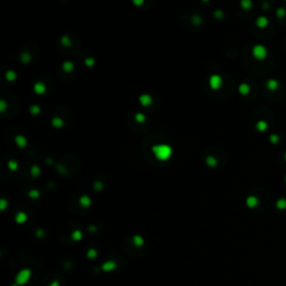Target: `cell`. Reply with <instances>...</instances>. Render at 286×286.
I'll list each match as a JSON object with an SVG mask.
<instances>
[{"mask_svg": "<svg viewBox=\"0 0 286 286\" xmlns=\"http://www.w3.org/2000/svg\"><path fill=\"white\" fill-rule=\"evenodd\" d=\"M246 205L249 208H256L259 205V199L256 196H248L246 199Z\"/></svg>", "mask_w": 286, "mask_h": 286, "instance_id": "cell-4", "label": "cell"}, {"mask_svg": "<svg viewBox=\"0 0 286 286\" xmlns=\"http://www.w3.org/2000/svg\"><path fill=\"white\" fill-rule=\"evenodd\" d=\"M6 107H7V104H6V102H5L3 100H0V111H1V112H3V111L6 110Z\"/></svg>", "mask_w": 286, "mask_h": 286, "instance_id": "cell-36", "label": "cell"}, {"mask_svg": "<svg viewBox=\"0 0 286 286\" xmlns=\"http://www.w3.org/2000/svg\"><path fill=\"white\" fill-rule=\"evenodd\" d=\"M72 238H73L74 240H80V238H82V232H80V230H75V231L72 234Z\"/></svg>", "mask_w": 286, "mask_h": 286, "instance_id": "cell-25", "label": "cell"}, {"mask_svg": "<svg viewBox=\"0 0 286 286\" xmlns=\"http://www.w3.org/2000/svg\"><path fill=\"white\" fill-rule=\"evenodd\" d=\"M39 112H40V107H39L38 105H31V106H30V113H31V114L36 115V114H38Z\"/></svg>", "mask_w": 286, "mask_h": 286, "instance_id": "cell-31", "label": "cell"}, {"mask_svg": "<svg viewBox=\"0 0 286 286\" xmlns=\"http://www.w3.org/2000/svg\"><path fill=\"white\" fill-rule=\"evenodd\" d=\"M256 129L259 131V132H264V131H266L267 130V127H268V124H267V122L266 121H258L257 123H256Z\"/></svg>", "mask_w": 286, "mask_h": 286, "instance_id": "cell-13", "label": "cell"}, {"mask_svg": "<svg viewBox=\"0 0 286 286\" xmlns=\"http://www.w3.org/2000/svg\"><path fill=\"white\" fill-rule=\"evenodd\" d=\"M152 152L161 161H167L172 154V148L168 144H155L152 147Z\"/></svg>", "mask_w": 286, "mask_h": 286, "instance_id": "cell-1", "label": "cell"}, {"mask_svg": "<svg viewBox=\"0 0 286 286\" xmlns=\"http://www.w3.org/2000/svg\"><path fill=\"white\" fill-rule=\"evenodd\" d=\"M284 159H285V161H286V152H285V154H284Z\"/></svg>", "mask_w": 286, "mask_h": 286, "instance_id": "cell-43", "label": "cell"}, {"mask_svg": "<svg viewBox=\"0 0 286 286\" xmlns=\"http://www.w3.org/2000/svg\"><path fill=\"white\" fill-rule=\"evenodd\" d=\"M94 188H95V190H101V189L103 188V183L101 182V181H95V183H94Z\"/></svg>", "mask_w": 286, "mask_h": 286, "instance_id": "cell-34", "label": "cell"}, {"mask_svg": "<svg viewBox=\"0 0 286 286\" xmlns=\"http://www.w3.org/2000/svg\"><path fill=\"white\" fill-rule=\"evenodd\" d=\"M36 234H37V236H39V237H40V236H43V235H44V231H43L42 229H38Z\"/></svg>", "mask_w": 286, "mask_h": 286, "instance_id": "cell-40", "label": "cell"}, {"mask_svg": "<svg viewBox=\"0 0 286 286\" xmlns=\"http://www.w3.org/2000/svg\"><path fill=\"white\" fill-rule=\"evenodd\" d=\"M63 68L65 72H72L73 68H74V64L73 62H69V60H66L63 63Z\"/></svg>", "mask_w": 286, "mask_h": 286, "instance_id": "cell-17", "label": "cell"}, {"mask_svg": "<svg viewBox=\"0 0 286 286\" xmlns=\"http://www.w3.org/2000/svg\"><path fill=\"white\" fill-rule=\"evenodd\" d=\"M276 16L278 17V18H284L286 16V10L285 8H282V7H279V8H277V10H276Z\"/></svg>", "mask_w": 286, "mask_h": 286, "instance_id": "cell-22", "label": "cell"}, {"mask_svg": "<svg viewBox=\"0 0 286 286\" xmlns=\"http://www.w3.org/2000/svg\"><path fill=\"white\" fill-rule=\"evenodd\" d=\"M80 206H83L84 208L90 207L91 206V204H92L91 198H90L88 196H86V195L82 196V197L80 198Z\"/></svg>", "mask_w": 286, "mask_h": 286, "instance_id": "cell-10", "label": "cell"}, {"mask_svg": "<svg viewBox=\"0 0 286 286\" xmlns=\"http://www.w3.org/2000/svg\"><path fill=\"white\" fill-rule=\"evenodd\" d=\"M16 77H17V74H16V72L15 70H8L7 73H6V78L8 80H16Z\"/></svg>", "mask_w": 286, "mask_h": 286, "instance_id": "cell-19", "label": "cell"}, {"mask_svg": "<svg viewBox=\"0 0 286 286\" xmlns=\"http://www.w3.org/2000/svg\"><path fill=\"white\" fill-rule=\"evenodd\" d=\"M206 163L209 165V167H215L217 164V159L212 155H208L206 158Z\"/></svg>", "mask_w": 286, "mask_h": 286, "instance_id": "cell-18", "label": "cell"}, {"mask_svg": "<svg viewBox=\"0 0 286 286\" xmlns=\"http://www.w3.org/2000/svg\"><path fill=\"white\" fill-rule=\"evenodd\" d=\"M52 124L55 127H62V126H64V121L60 117H53L52 119Z\"/></svg>", "mask_w": 286, "mask_h": 286, "instance_id": "cell-16", "label": "cell"}, {"mask_svg": "<svg viewBox=\"0 0 286 286\" xmlns=\"http://www.w3.org/2000/svg\"><path fill=\"white\" fill-rule=\"evenodd\" d=\"M15 142H16V144L18 145V147H25L26 144H27V139L23 137V135H17V137H15Z\"/></svg>", "mask_w": 286, "mask_h": 286, "instance_id": "cell-11", "label": "cell"}, {"mask_svg": "<svg viewBox=\"0 0 286 286\" xmlns=\"http://www.w3.org/2000/svg\"><path fill=\"white\" fill-rule=\"evenodd\" d=\"M87 255H88V257H90V258L95 257V256H96V252H95V249H90L88 253H87Z\"/></svg>", "mask_w": 286, "mask_h": 286, "instance_id": "cell-38", "label": "cell"}, {"mask_svg": "<svg viewBox=\"0 0 286 286\" xmlns=\"http://www.w3.org/2000/svg\"><path fill=\"white\" fill-rule=\"evenodd\" d=\"M52 286H57V284H56V283H55V285H54V284H53V285H52Z\"/></svg>", "mask_w": 286, "mask_h": 286, "instance_id": "cell-44", "label": "cell"}, {"mask_svg": "<svg viewBox=\"0 0 286 286\" xmlns=\"http://www.w3.org/2000/svg\"><path fill=\"white\" fill-rule=\"evenodd\" d=\"M276 208L279 210H284L286 209V199L285 198H279L276 201Z\"/></svg>", "mask_w": 286, "mask_h": 286, "instance_id": "cell-15", "label": "cell"}, {"mask_svg": "<svg viewBox=\"0 0 286 286\" xmlns=\"http://www.w3.org/2000/svg\"><path fill=\"white\" fill-rule=\"evenodd\" d=\"M7 204H8V202H7V200H6V199H3V198H2V199H0V209H2V210H3V209H6Z\"/></svg>", "mask_w": 286, "mask_h": 286, "instance_id": "cell-35", "label": "cell"}, {"mask_svg": "<svg viewBox=\"0 0 286 286\" xmlns=\"http://www.w3.org/2000/svg\"><path fill=\"white\" fill-rule=\"evenodd\" d=\"M58 169H60V170H59V171H60V172H64V173H65V172H66V169H65V168H64V167H63V168H62V165H58Z\"/></svg>", "mask_w": 286, "mask_h": 286, "instance_id": "cell-42", "label": "cell"}, {"mask_svg": "<svg viewBox=\"0 0 286 286\" xmlns=\"http://www.w3.org/2000/svg\"><path fill=\"white\" fill-rule=\"evenodd\" d=\"M60 42H62V44H63V45L66 46V47H68V46H70V40H69V37H68V36H66V35L62 37Z\"/></svg>", "mask_w": 286, "mask_h": 286, "instance_id": "cell-26", "label": "cell"}, {"mask_svg": "<svg viewBox=\"0 0 286 286\" xmlns=\"http://www.w3.org/2000/svg\"><path fill=\"white\" fill-rule=\"evenodd\" d=\"M133 242H134L137 246H141V245H143V238L140 237V236H134V237H133Z\"/></svg>", "mask_w": 286, "mask_h": 286, "instance_id": "cell-30", "label": "cell"}, {"mask_svg": "<svg viewBox=\"0 0 286 286\" xmlns=\"http://www.w3.org/2000/svg\"><path fill=\"white\" fill-rule=\"evenodd\" d=\"M192 21L195 23H201V17L199 15H196V16H194V18H192Z\"/></svg>", "mask_w": 286, "mask_h": 286, "instance_id": "cell-37", "label": "cell"}, {"mask_svg": "<svg viewBox=\"0 0 286 286\" xmlns=\"http://www.w3.org/2000/svg\"><path fill=\"white\" fill-rule=\"evenodd\" d=\"M20 58H21L23 63H29V60H30V54L29 53H23Z\"/></svg>", "mask_w": 286, "mask_h": 286, "instance_id": "cell-28", "label": "cell"}, {"mask_svg": "<svg viewBox=\"0 0 286 286\" xmlns=\"http://www.w3.org/2000/svg\"><path fill=\"white\" fill-rule=\"evenodd\" d=\"M115 267V264L112 263V262H109V263H105L103 265V269L105 271H110V269H113Z\"/></svg>", "mask_w": 286, "mask_h": 286, "instance_id": "cell-32", "label": "cell"}, {"mask_svg": "<svg viewBox=\"0 0 286 286\" xmlns=\"http://www.w3.org/2000/svg\"><path fill=\"white\" fill-rule=\"evenodd\" d=\"M30 276V272L29 271H27V269H25L21 273H19L18 275V278H17V283H19V284H23L25 282H27V279H28V277Z\"/></svg>", "mask_w": 286, "mask_h": 286, "instance_id": "cell-8", "label": "cell"}, {"mask_svg": "<svg viewBox=\"0 0 286 286\" xmlns=\"http://www.w3.org/2000/svg\"><path fill=\"white\" fill-rule=\"evenodd\" d=\"M240 6L244 8V9H246V10H248V9H251L253 6V2L251 0H242L240 2Z\"/></svg>", "mask_w": 286, "mask_h": 286, "instance_id": "cell-20", "label": "cell"}, {"mask_svg": "<svg viewBox=\"0 0 286 286\" xmlns=\"http://www.w3.org/2000/svg\"><path fill=\"white\" fill-rule=\"evenodd\" d=\"M268 18L267 17H265V16H259L258 18H257V20H256V25H257V27L258 28H266L267 26H268Z\"/></svg>", "mask_w": 286, "mask_h": 286, "instance_id": "cell-7", "label": "cell"}, {"mask_svg": "<svg viewBox=\"0 0 286 286\" xmlns=\"http://www.w3.org/2000/svg\"><path fill=\"white\" fill-rule=\"evenodd\" d=\"M27 220V215L23 212V211H19V212H17V215H16V221L18 222V224H23Z\"/></svg>", "mask_w": 286, "mask_h": 286, "instance_id": "cell-14", "label": "cell"}, {"mask_svg": "<svg viewBox=\"0 0 286 286\" xmlns=\"http://www.w3.org/2000/svg\"><path fill=\"white\" fill-rule=\"evenodd\" d=\"M252 54L256 59L262 60V59H265V58L267 57L268 52H267V48L265 46L261 45V44H257V45H255L253 47Z\"/></svg>", "mask_w": 286, "mask_h": 286, "instance_id": "cell-2", "label": "cell"}, {"mask_svg": "<svg viewBox=\"0 0 286 286\" xmlns=\"http://www.w3.org/2000/svg\"><path fill=\"white\" fill-rule=\"evenodd\" d=\"M39 191L38 190H36V189H31L30 191H29V197L30 198H33V199H37L38 197H39Z\"/></svg>", "mask_w": 286, "mask_h": 286, "instance_id": "cell-29", "label": "cell"}, {"mask_svg": "<svg viewBox=\"0 0 286 286\" xmlns=\"http://www.w3.org/2000/svg\"><path fill=\"white\" fill-rule=\"evenodd\" d=\"M30 172H31V174H33L34 177H37V175H39V173H40V169H39L38 165H33Z\"/></svg>", "mask_w": 286, "mask_h": 286, "instance_id": "cell-27", "label": "cell"}, {"mask_svg": "<svg viewBox=\"0 0 286 286\" xmlns=\"http://www.w3.org/2000/svg\"><path fill=\"white\" fill-rule=\"evenodd\" d=\"M85 64H86L87 66H92V65L94 64V59H93V58H86V59H85Z\"/></svg>", "mask_w": 286, "mask_h": 286, "instance_id": "cell-39", "label": "cell"}, {"mask_svg": "<svg viewBox=\"0 0 286 286\" xmlns=\"http://www.w3.org/2000/svg\"><path fill=\"white\" fill-rule=\"evenodd\" d=\"M139 101L143 106H149L150 104L152 103V97L150 96L149 94H142V95H140Z\"/></svg>", "mask_w": 286, "mask_h": 286, "instance_id": "cell-6", "label": "cell"}, {"mask_svg": "<svg viewBox=\"0 0 286 286\" xmlns=\"http://www.w3.org/2000/svg\"><path fill=\"white\" fill-rule=\"evenodd\" d=\"M134 119L137 120V122H140V123H142V122H144L145 121V115L143 114V113H141V112H137L135 116H134Z\"/></svg>", "mask_w": 286, "mask_h": 286, "instance_id": "cell-24", "label": "cell"}, {"mask_svg": "<svg viewBox=\"0 0 286 286\" xmlns=\"http://www.w3.org/2000/svg\"><path fill=\"white\" fill-rule=\"evenodd\" d=\"M278 86H279V83H278V80H275V78H269V80H267V82H266V87L269 91H276L278 88Z\"/></svg>", "mask_w": 286, "mask_h": 286, "instance_id": "cell-5", "label": "cell"}, {"mask_svg": "<svg viewBox=\"0 0 286 286\" xmlns=\"http://www.w3.org/2000/svg\"><path fill=\"white\" fill-rule=\"evenodd\" d=\"M269 141H271V143H272V144H277V143L279 142V135H278V134H276V133L271 134V137H269Z\"/></svg>", "mask_w": 286, "mask_h": 286, "instance_id": "cell-23", "label": "cell"}, {"mask_svg": "<svg viewBox=\"0 0 286 286\" xmlns=\"http://www.w3.org/2000/svg\"><path fill=\"white\" fill-rule=\"evenodd\" d=\"M209 84L214 90H218L219 87H221L222 85V78L221 76H219L217 74H212L209 78Z\"/></svg>", "mask_w": 286, "mask_h": 286, "instance_id": "cell-3", "label": "cell"}, {"mask_svg": "<svg viewBox=\"0 0 286 286\" xmlns=\"http://www.w3.org/2000/svg\"><path fill=\"white\" fill-rule=\"evenodd\" d=\"M238 91H239V93H240L241 95H246V94H248V93H249V91H251V87H249V85H248V84L242 83V84L239 85Z\"/></svg>", "mask_w": 286, "mask_h": 286, "instance_id": "cell-12", "label": "cell"}, {"mask_svg": "<svg viewBox=\"0 0 286 286\" xmlns=\"http://www.w3.org/2000/svg\"><path fill=\"white\" fill-rule=\"evenodd\" d=\"M285 181H286V175H285Z\"/></svg>", "mask_w": 286, "mask_h": 286, "instance_id": "cell-45", "label": "cell"}, {"mask_svg": "<svg viewBox=\"0 0 286 286\" xmlns=\"http://www.w3.org/2000/svg\"><path fill=\"white\" fill-rule=\"evenodd\" d=\"M8 167H9V169L11 170V171H16L17 170V168H18V162L16 160H9L8 162Z\"/></svg>", "mask_w": 286, "mask_h": 286, "instance_id": "cell-21", "label": "cell"}, {"mask_svg": "<svg viewBox=\"0 0 286 286\" xmlns=\"http://www.w3.org/2000/svg\"><path fill=\"white\" fill-rule=\"evenodd\" d=\"M133 3L134 5H141V3H143V0H133Z\"/></svg>", "mask_w": 286, "mask_h": 286, "instance_id": "cell-41", "label": "cell"}, {"mask_svg": "<svg viewBox=\"0 0 286 286\" xmlns=\"http://www.w3.org/2000/svg\"><path fill=\"white\" fill-rule=\"evenodd\" d=\"M34 91L37 94H43V93L46 92V85L43 82H37V83H35L34 85Z\"/></svg>", "mask_w": 286, "mask_h": 286, "instance_id": "cell-9", "label": "cell"}, {"mask_svg": "<svg viewBox=\"0 0 286 286\" xmlns=\"http://www.w3.org/2000/svg\"><path fill=\"white\" fill-rule=\"evenodd\" d=\"M214 16H215L216 18H218V19H221V18L224 17V12L221 11L220 9H217L216 11L214 12Z\"/></svg>", "mask_w": 286, "mask_h": 286, "instance_id": "cell-33", "label": "cell"}]
</instances>
